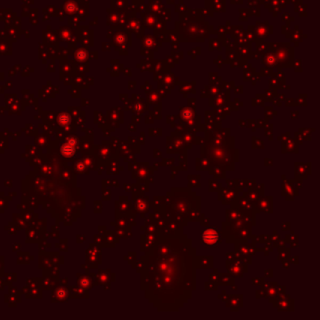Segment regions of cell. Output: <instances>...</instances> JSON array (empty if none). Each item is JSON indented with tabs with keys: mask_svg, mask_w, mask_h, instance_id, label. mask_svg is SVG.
Listing matches in <instances>:
<instances>
[{
	"mask_svg": "<svg viewBox=\"0 0 320 320\" xmlns=\"http://www.w3.org/2000/svg\"><path fill=\"white\" fill-rule=\"evenodd\" d=\"M142 288L159 311H177L191 297L195 282V249L182 234L159 235L146 252Z\"/></svg>",
	"mask_w": 320,
	"mask_h": 320,
	"instance_id": "6da1fadb",
	"label": "cell"
},
{
	"mask_svg": "<svg viewBox=\"0 0 320 320\" xmlns=\"http://www.w3.org/2000/svg\"><path fill=\"white\" fill-rule=\"evenodd\" d=\"M201 237H202V242L205 244V246L208 248H214L218 246V244L222 240L219 232L213 228H206L203 231Z\"/></svg>",
	"mask_w": 320,
	"mask_h": 320,
	"instance_id": "7a4b0ae2",
	"label": "cell"
},
{
	"mask_svg": "<svg viewBox=\"0 0 320 320\" xmlns=\"http://www.w3.org/2000/svg\"><path fill=\"white\" fill-rule=\"evenodd\" d=\"M256 207L258 210L265 212H272V197H263L259 198L256 202Z\"/></svg>",
	"mask_w": 320,
	"mask_h": 320,
	"instance_id": "3957f363",
	"label": "cell"
},
{
	"mask_svg": "<svg viewBox=\"0 0 320 320\" xmlns=\"http://www.w3.org/2000/svg\"><path fill=\"white\" fill-rule=\"evenodd\" d=\"M200 260V267L201 269H210V267H212V259L213 257L210 256H203V257H200L199 258Z\"/></svg>",
	"mask_w": 320,
	"mask_h": 320,
	"instance_id": "277c9868",
	"label": "cell"
},
{
	"mask_svg": "<svg viewBox=\"0 0 320 320\" xmlns=\"http://www.w3.org/2000/svg\"><path fill=\"white\" fill-rule=\"evenodd\" d=\"M229 297V300H230V303H228V306H237V304H239V302H237V300H240L242 296H231V297Z\"/></svg>",
	"mask_w": 320,
	"mask_h": 320,
	"instance_id": "5b68a950",
	"label": "cell"
},
{
	"mask_svg": "<svg viewBox=\"0 0 320 320\" xmlns=\"http://www.w3.org/2000/svg\"><path fill=\"white\" fill-rule=\"evenodd\" d=\"M259 196V193L258 192H255V191H251L249 192V200L251 201H255Z\"/></svg>",
	"mask_w": 320,
	"mask_h": 320,
	"instance_id": "8992f818",
	"label": "cell"
}]
</instances>
